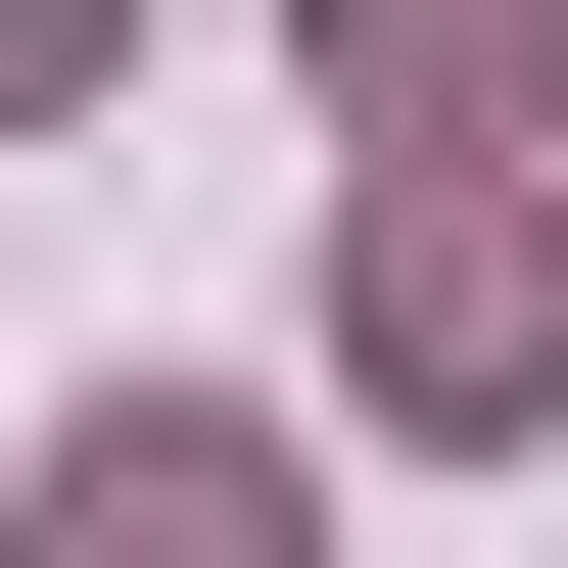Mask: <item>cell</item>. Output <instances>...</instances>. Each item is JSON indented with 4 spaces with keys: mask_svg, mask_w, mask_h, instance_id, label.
<instances>
[{
    "mask_svg": "<svg viewBox=\"0 0 568 568\" xmlns=\"http://www.w3.org/2000/svg\"><path fill=\"white\" fill-rule=\"evenodd\" d=\"M521 379H568V237L426 142V190H379V426H521Z\"/></svg>",
    "mask_w": 568,
    "mask_h": 568,
    "instance_id": "cell-1",
    "label": "cell"
},
{
    "mask_svg": "<svg viewBox=\"0 0 568 568\" xmlns=\"http://www.w3.org/2000/svg\"><path fill=\"white\" fill-rule=\"evenodd\" d=\"M48 568H332V474H284V426H190V379H142V426H48Z\"/></svg>",
    "mask_w": 568,
    "mask_h": 568,
    "instance_id": "cell-2",
    "label": "cell"
},
{
    "mask_svg": "<svg viewBox=\"0 0 568 568\" xmlns=\"http://www.w3.org/2000/svg\"><path fill=\"white\" fill-rule=\"evenodd\" d=\"M521 48H568V0H332V95H521Z\"/></svg>",
    "mask_w": 568,
    "mask_h": 568,
    "instance_id": "cell-3",
    "label": "cell"
},
{
    "mask_svg": "<svg viewBox=\"0 0 568 568\" xmlns=\"http://www.w3.org/2000/svg\"><path fill=\"white\" fill-rule=\"evenodd\" d=\"M0 95H95V0H0Z\"/></svg>",
    "mask_w": 568,
    "mask_h": 568,
    "instance_id": "cell-4",
    "label": "cell"
}]
</instances>
